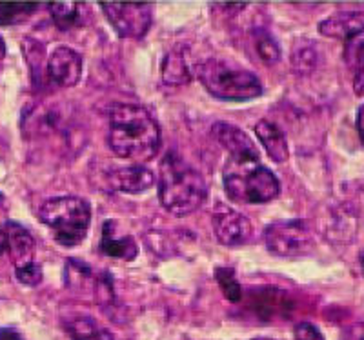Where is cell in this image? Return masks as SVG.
I'll return each mask as SVG.
<instances>
[{
  "mask_svg": "<svg viewBox=\"0 0 364 340\" xmlns=\"http://www.w3.org/2000/svg\"><path fill=\"white\" fill-rule=\"evenodd\" d=\"M108 142L120 158L148 162L161 148V128L142 106L117 104L109 113Z\"/></svg>",
  "mask_w": 364,
  "mask_h": 340,
  "instance_id": "cell-1",
  "label": "cell"
},
{
  "mask_svg": "<svg viewBox=\"0 0 364 340\" xmlns=\"http://www.w3.org/2000/svg\"><path fill=\"white\" fill-rule=\"evenodd\" d=\"M159 200L175 216H186L203 206L208 186L200 171L177 153H168L159 166Z\"/></svg>",
  "mask_w": 364,
  "mask_h": 340,
  "instance_id": "cell-2",
  "label": "cell"
},
{
  "mask_svg": "<svg viewBox=\"0 0 364 340\" xmlns=\"http://www.w3.org/2000/svg\"><path fill=\"white\" fill-rule=\"evenodd\" d=\"M197 77L215 99L246 102L262 95L261 80L252 71L240 70L220 58H206L197 66Z\"/></svg>",
  "mask_w": 364,
  "mask_h": 340,
  "instance_id": "cell-3",
  "label": "cell"
},
{
  "mask_svg": "<svg viewBox=\"0 0 364 340\" xmlns=\"http://www.w3.org/2000/svg\"><path fill=\"white\" fill-rule=\"evenodd\" d=\"M224 191L239 204H266L281 193L279 179L261 162H228Z\"/></svg>",
  "mask_w": 364,
  "mask_h": 340,
  "instance_id": "cell-4",
  "label": "cell"
},
{
  "mask_svg": "<svg viewBox=\"0 0 364 340\" xmlns=\"http://www.w3.org/2000/svg\"><path fill=\"white\" fill-rule=\"evenodd\" d=\"M38 219L60 246H77L86 238L91 222L90 202L80 197H55L38 209Z\"/></svg>",
  "mask_w": 364,
  "mask_h": 340,
  "instance_id": "cell-5",
  "label": "cell"
},
{
  "mask_svg": "<svg viewBox=\"0 0 364 340\" xmlns=\"http://www.w3.org/2000/svg\"><path fill=\"white\" fill-rule=\"evenodd\" d=\"M264 242L277 257H302L314 249V235L306 220H279L266 228Z\"/></svg>",
  "mask_w": 364,
  "mask_h": 340,
  "instance_id": "cell-6",
  "label": "cell"
},
{
  "mask_svg": "<svg viewBox=\"0 0 364 340\" xmlns=\"http://www.w3.org/2000/svg\"><path fill=\"white\" fill-rule=\"evenodd\" d=\"M100 8L122 38H142L154 22V6L148 2H100Z\"/></svg>",
  "mask_w": 364,
  "mask_h": 340,
  "instance_id": "cell-7",
  "label": "cell"
},
{
  "mask_svg": "<svg viewBox=\"0 0 364 340\" xmlns=\"http://www.w3.org/2000/svg\"><path fill=\"white\" fill-rule=\"evenodd\" d=\"M82 57L68 46H58L48 57L46 79L58 87H73L82 77Z\"/></svg>",
  "mask_w": 364,
  "mask_h": 340,
  "instance_id": "cell-8",
  "label": "cell"
},
{
  "mask_svg": "<svg viewBox=\"0 0 364 340\" xmlns=\"http://www.w3.org/2000/svg\"><path fill=\"white\" fill-rule=\"evenodd\" d=\"M213 133L219 144L230 155V162H259V150L253 144L252 138L245 131H240L237 126L228 122H217L213 126Z\"/></svg>",
  "mask_w": 364,
  "mask_h": 340,
  "instance_id": "cell-9",
  "label": "cell"
},
{
  "mask_svg": "<svg viewBox=\"0 0 364 340\" xmlns=\"http://www.w3.org/2000/svg\"><path fill=\"white\" fill-rule=\"evenodd\" d=\"M213 231L220 244L242 246L252 238L253 228L245 215L232 209H224L213 215Z\"/></svg>",
  "mask_w": 364,
  "mask_h": 340,
  "instance_id": "cell-10",
  "label": "cell"
},
{
  "mask_svg": "<svg viewBox=\"0 0 364 340\" xmlns=\"http://www.w3.org/2000/svg\"><path fill=\"white\" fill-rule=\"evenodd\" d=\"M162 80L168 86H184L190 84L193 77V67L190 60V50L186 46H175L166 53L161 66Z\"/></svg>",
  "mask_w": 364,
  "mask_h": 340,
  "instance_id": "cell-11",
  "label": "cell"
},
{
  "mask_svg": "<svg viewBox=\"0 0 364 340\" xmlns=\"http://www.w3.org/2000/svg\"><path fill=\"white\" fill-rule=\"evenodd\" d=\"M112 187L122 193H142L148 191L155 184V175L142 164H135L129 168H120L109 175Z\"/></svg>",
  "mask_w": 364,
  "mask_h": 340,
  "instance_id": "cell-12",
  "label": "cell"
},
{
  "mask_svg": "<svg viewBox=\"0 0 364 340\" xmlns=\"http://www.w3.org/2000/svg\"><path fill=\"white\" fill-rule=\"evenodd\" d=\"M4 226L8 235V261L15 265V270L33 262L35 241L28 229L17 222H4Z\"/></svg>",
  "mask_w": 364,
  "mask_h": 340,
  "instance_id": "cell-13",
  "label": "cell"
},
{
  "mask_svg": "<svg viewBox=\"0 0 364 340\" xmlns=\"http://www.w3.org/2000/svg\"><path fill=\"white\" fill-rule=\"evenodd\" d=\"M100 251L112 258L133 261L139 253L135 241L132 235H120L117 229V222L106 220L102 226V238H100Z\"/></svg>",
  "mask_w": 364,
  "mask_h": 340,
  "instance_id": "cell-14",
  "label": "cell"
},
{
  "mask_svg": "<svg viewBox=\"0 0 364 340\" xmlns=\"http://www.w3.org/2000/svg\"><path fill=\"white\" fill-rule=\"evenodd\" d=\"M364 26V11H348V13H337L331 17L324 18L318 24V31L324 37L339 38V40L346 42L348 38L355 35L360 28Z\"/></svg>",
  "mask_w": 364,
  "mask_h": 340,
  "instance_id": "cell-15",
  "label": "cell"
},
{
  "mask_svg": "<svg viewBox=\"0 0 364 340\" xmlns=\"http://www.w3.org/2000/svg\"><path fill=\"white\" fill-rule=\"evenodd\" d=\"M344 60L353 75V92L364 97V26L344 42Z\"/></svg>",
  "mask_w": 364,
  "mask_h": 340,
  "instance_id": "cell-16",
  "label": "cell"
},
{
  "mask_svg": "<svg viewBox=\"0 0 364 340\" xmlns=\"http://www.w3.org/2000/svg\"><path fill=\"white\" fill-rule=\"evenodd\" d=\"M255 135L261 141L262 148H264L266 153H268V157L273 162L281 164V162H284L288 158L286 137L277 124H273V122L262 119V121H259L255 124Z\"/></svg>",
  "mask_w": 364,
  "mask_h": 340,
  "instance_id": "cell-17",
  "label": "cell"
},
{
  "mask_svg": "<svg viewBox=\"0 0 364 340\" xmlns=\"http://www.w3.org/2000/svg\"><path fill=\"white\" fill-rule=\"evenodd\" d=\"M48 9H50L55 26L60 31L80 28L86 22V4H80V2H50Z\"/></svg>",
  "mask_w": 364,
  "mask_h": 340,
  "instance_id": "cell-18",
  "label": "cell"
},
{
  "mask_svg": "<svg viewBox=\"0 0 364 340\" xmlns=\"http://www.w3.org/2000/svg\"><path fill=\"white\" fill-rule=\"evenodd\" d=\"M68 335L71 340H115L112 333L102 328L97 320L90 317H79L66 324Z\"/></svg>",
  "mask_w": 364,
  "mask_h": 340,
  "instance_id": "cell-19",
  "label": "cell"
},
{
  "mask_svg": "<svg viewBox=\"0 0 364 340\" xmlns=\"http://www.w3.org/2000/svg\"><path fill=\"white\" fill-rule=\"evenodd\" d=\"M38 9L35 2H0V26L8 28L31 17Z\"/></svg>",
  "mask_w": 364,
  "mask_h": 340,
  "instance_id": "cell-20",
  "label": "cell"
},
{
  "mask_svg": "<svg viewBox=\"0 0 364 340\" xmlns=\"http://www.w3.org/2000/svg\"><path fill=\"white\" fill-rule=\"evenodd\" d=\"M291 64H294L295 73H302V75L311 73L317 64V51H315L314 44L306 42L304 38L295 42L294 50H291Z\"/></svg>",
  "mask_w": 364,
  "mask_h": 340,
  "instance_id": "cell-21",
  "label": "cell"
},
{
  "mask_svg": "<svg viewBox=\"0 0 364 340\" xmlns=\"http://www.w3.org/2000/svg\"><path fill=\"white\" fill-rule=\"evenodd\" d=\"M253 44H255V50L262 62L269 64V66L279 62V58H281V48H279L277 40H275L266 29L259 28L253 31Z\"/></svg>",
  "mask_w": 364,
  "mask_h": 340,
  "instance_id": "cell-22",
  "label": "cell"
},
{
  "mask_svg": "<svg viewBox=\"0 0 364 340\" xmlns=\"http://www.w3.org/2000/svg\"><path fill=\"white\" fill-rule=\"evenodd\" d=\"M66 284L71 290H87L93 284V271L87 264L77 261H68L66 262Z\"/></svg>",
  "mask_w": 364,
  "mask_h": 340,
  "instance_id": "cell-23",
  "label": "cell"
},
{
  "mask_svg": "<svg viewBox=\"0 0 364 340\" xmlns=\"http://www.w3.org/2000/svg\"><path fill=\"white\" fill-rule=\"evenodd\" d=\"M215 278L220 291H223L224 297H226L230 302H240V299H242V286H240V283L237 280L235 271H233L232 268H217Z\"/></svg>",
  "mask_w": 364,
  "mask_h": 340,
  "instance_id": "cell-24",
  "label": "cell"
},
{
  "mask_svg": "<svg viewBox=\"0 0 364 340\" xmlns=\"http://www.w3.org/2000/svg\"><path fill=\"white\" fill-rule=\"evenodd\" d=\"M15 277H17L18 283L24 284V286L33 287L42 283V277H44V275H42V268L37 262H29V264H24L15 270Z\"/></svg>",
  "mask_w": 364,
  "mask_h": 340,
  "instance_id": "cell-25",
  "label": "cell"
},
{
  "mask_svg": "<svg viewBox=\"0 0 364 340\" xmlns=\"http://www.w3.org/2000/svg\"><path fill=\"white\" fill-rule=\"evenodd\" d=\"M295 340H324V335L317 326L310 322H299L294 328Z\"/></svg>",
  "mask_w": 364,
  "mask_h": 340,
  "instance_id": "cell-26",
  "label": "cell"
},
{
  "mask_svg": "<svg viewBox=\"0 0 364 340\" xmlns=\"http://www.w3.org/2000/svg\"><path fill=\"white\" fill-rule=\"evenodd\" d=\"M343 340H364V322L350 326V328L346 329V333H344Z\"/></svg>",
  "mask_w": 364,
  "mask_h": 340,
  "instance_id": "cell-27",
  "label": "cell"
},
{
  "mask_svg": "<svg viewBox=\"0 0 364 340\" xmlns=\"http://www.w3.org/2000/svg\"><path fill=\"white\" fill-rule=\"evenodd\" d=\"M2 257H8V235L4 224H0V258Z\"/></svg>",
  "mask_w": 364,
  "mask_h": 340,
  "instance_id": "cell-28",
  "label": "cell"
},
{
  "mask_svg": "<svg viewBox=\"0 0 364 340\" xmlns=\"http://www.w3.org/2000/svg\"><path fill=\"white\" fill-rule=\"evenodd\" d=\"M357 131H359L360 142L364 146V104L360 106L359 111H357Z\"/></svg>",
  "mask_w": 364,
  "mask_h": 340,
  "instance_id": "cell-29",
  "label": "cell"
},
{
  "mask_svg": "<svg viewBox=\"0 0 364 340\" xmlns=\"http://www.w3.org/2000/svg\"><path fill=\"white\" fill-rule=\"evenodd\" d=\"M0 340H24L15 329H0Z\"/></svg>",
  "mask_w": 364,
  "mask_h": 340,
  "instance_id": "cell-30",
  "label": "cell"
},
{
  "mask_svg": "<svg viewBox=\"0 0 364 340\" xmlns=\"http://www.w3.org/2000/svg\"><path fill=\"white\" fill-rule=\"evenodd\" d=\"M4 55H6V44L4 40H2V37H0V60L4 58Z\"/></svg>",
  "mask_w": 364,
  "mask_h": 340,
  "instance_id": "cell-31",
  "label": "cell"
},
{
  "mask_svg": "<svg viewBox=\"0 0 364 340\" xmlns=\"http://www.w3.org/2000/svg\"><path fill=\"white\" fill-rule=\"evenodd\" d=\"M360 268H363V273H364V251L360 253Z\"/></svg>",
  "mask_w": 364,
  "mask_h": 340,
  "instance_id": "cell-32",
  "label": "cell"
},
{
  "mask_svg": "<svg viewBox=\"0 0 364 340\" xmlns=\"http://www.w3.org/2000/svg\"><path fill=\"white\" fill-rule=\"evenodd\" d=\"M253 340H272V339H253Z\"/></svg>",
  "mask_w": 364,
  "mask_h": 340,
  "instance_id": "cell-33",
  "label": "cell"
},
{
  "mask_svg": "<svg viewBox=\"0 0 364 340\" xmlns=\"http://www.w3.org/2000/svg\"><path fill=\"white\" fill-rule=\"evenodd\" d=\"M2 200H4V197H2V195H0V204H2Z\"/></svg>",
  "mask_w": 364,
  "mask_h": 340,
  "instance_id": "cell-34",
  "label": "cell"
}]
</instances>
